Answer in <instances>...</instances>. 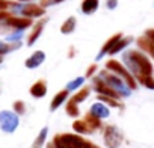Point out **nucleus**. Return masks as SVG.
<instances>
[{"label": "nucleus", "instance_id": "4", "mask_svg": "<svg viewBox=\"0 0 154 148\" xmlns=\"http://www.w3.org/2000/svg\"><path fill=\"white\" fill-rule=\"evenodd\" d=\"M98 76L115 91V92H118L121 97H130L131 95V89L127 86V83L119 77V76H116V74H113L112 71H109V69H101L100 71V74Z\"/></svg>", "mask_w": 154, "mask_h": 148}, {"label": "nucleus", "instance_id": "22", "mask_svg": "<svg viewBox=\"0 0 154 148\" xmlns=\"http://www.w3.org/2000/svg\"><path fill=\"white\" fill-rule=\"evenodd\" d=\"M65 112H66V115H68V116H71V118H77V116L80 115L79 104L74 103L71 98H69V100H66V103H65Z\"/></svg>", "mask_w": 154, "mask_h": 148}, {"label": "nucleus", "instance_id": "29", "mask_svg": "<svg viewBox=\"0 0 154 148\" xmlns=\"http://www.w3.org/2000/svg\"><path fill=\"white\" fill-rule=\"evenodd\" d=\"M97 71H98V65H97V63L89 65L88 69H86V72H85V79H92L95 74H97Z\"/></svg>", "mask_w": 154, "mask_h": 148}, {"label": "nucleus", "instance_id": "23", "mask_svg": "<svg viewBox=\"0 0 154 148\" xmlns=\"http://www.w3.org/2000/svg\"><path fill=\"white\" fill-rule=\"evenodd\" d=\"M47 134H48V127H42V128H41V131L38 133L36 139L33 140V143H32V148H42V146L45 145Z\"/></svg>", "mask_w": 154, "mask_h": 148}, {"label": "nucleus", "instance_id": "26", "mask_svg": "<svg viewBox=\"0 0 154 148\" xmlns=\"http://www.w3.org/2000/svg\"><path fill=\"white\" fill-rule=\"evenodd\" d=\"M24 36V30H14L9 35L5 36L6 42H15V41H21V38Z\"/></svg>", "mask_w": 154, "mask_h": 148}, {"label": "nucleus", "instance_id": "37", "mask_svg": "<svg viewBox=\"0 0 154 148\" xmlns=\"http://www.w3.org/2000/svg\"><path fill=\"white\" fill-rule=\"evenodd\" d=\"M2 62H3V57H2V56H0V63H2Z\"/></svg>", "mask_w": 154, "mask_h": 148}, {"label": "nucleus", "instance_id": "36", "mask_svg": "<svg viewBox=\"0 0 154 148\" xmlns=\"http://www.w3.org/2000/svg\"><path fill=\"white\" fill-rule=\"evenodd\" d=\"M45 148H56L54 145H53V142H50V143H47V146Z\"/></svg>", "mask_w": 154, "mask_h": 148}, {"label": "nucleus", "instance_id": "9", "mask_svg": "<svg viewBox=\"0 0 154 148\" xmlns=\"http://www.w3.org/2000/svg\"><path fill=\"white\" fill-rule=\"evenodd\" d=\"M47 23H48V18L41 17V18L36 20V23L32 24V30H30L27 39H26V45H27V47H32V45L39 39V36H41V33H42V30H44V27H45Z\"/></svg>", "mask_w": 154, "mask_h": 148}, {"label": "nucleus", "instance_id": "28", "mask_svg": "<svg viewBox=\"0 0 154 148\" xmlns=\"http://www.w3.org/2000/svg\"><path fill=\"white\" fill-rule=\"evenodd\" d=\"M139 85L145 86L146 89L154 91V77H152V76H145V77H142V79L139 80Z\"/></svg>", "mask_w": 154, "mask_h": 148}, {"label": "nucleus", "instance_id": "17", "mask_svg": "<svg viewBox=\"0 0 154 148\" xmlns=\"http://www.w3.org/2000/svg\"><path fill=\"white\" fill-rule=\"evenodd\" d=\"M68 97H69V92H68L66 89L59 91V92L53 97V100H51V103H50V110H51V112L57 110V109H59V107H60L63 103H66Z\"/></svg>", "mask_w": 154, "mask_h": 148}, {"label": "nucleus", "instance_id": "2", "mask_svg": "<svg viewBox=\"0 0 154 148\" xmlns=\"http://www.w3.org/2000/svg\"><path fill=\"white\" fill-rule=\"evenodd\" d=\"M9 12L12 15H18V17H27V18H41L45 17V8H42L39 3L30 2V3H21V2H12Z\"/></svg>", "mask_w": 154, "mask_h": 148}, {"label": "nucleus", "instance_id": "12", "mask_svg": "<svg viewBox=\"0 0 154 148\" xmlns=\"http://www.w3.org/2000/svg\"><path fill=\"white\" fill-rule=\"evenodd\" d=\"M136 44H137L139 50H142L145 54H148V57H151L154 60V41H151L149 38H146L143 35V36H139L136 39Z\"/></svg>", "mask_w": 154, "mask_h": 148}, {"label": "nucleus", "instance_id": "7", "mask_svg": "<svg viewBox=\"0 0 154 148\" xmlns=\"http://www.w3.org/2000/svg\"><path fill=\"white\" fill-rule=\"evenodd\" d=\"M103 139L107 148H119V145L122 143V133L118 130L116 125H106L103 131Z\"/></svg>", "mask_w": 154, "mask_h": 148}, {"label": "nucleus", "instance_id": "11", "mask_svg": "<svg viewBox=\"0 0 154 148\" xmlns=\"http://www.w3.org/2000/svg\"><path fill=\"white\" fill-rule=\"evenodd\" d=\"M122 36H124V35H122L121 32H118V33L112 35V36H110V38H109V39H107V41H106V42L103 44V47L100 48L98 54L95 56V60L98 62V60H101V59H103L104 56H107V53L110 51V48H112V47H113V45L116 44V41H119V39H121Z\"/></svg>", "mask_w": 154, "mask_h": 148}, {"label": "nucleus", "instance_id": "15", "mask_svg": "<svg viewBox=\"0 0 154 148\" xmlns=\"http://www.w3.org/2000/svg\"><path fill=\"white\" fill-rule=\"evenodd\" d=\"M100 8V0H82L80 3V12L85 15H92Z\"/></svg>", "mask_w": 154, "mask_h": 148}, {"label": "nucleus", "instance_id": "27", "mask_svg": "<svg viewBox=\"0 0 154 148\" xmlns=\"http://www.w3.org/2000/svg\"><path fill=\"white\" fill-rule=\"evenodd\" d=\"M12 110L20 116V115H24L26 113V104H24V101H21V100H17V101H14V104H12Z\"/></svg>", "mask_w": 154, "mask_h": 148}, {"label": "nucleus", "instance_id": "8", "mask_svg": "<svg viewBox=\"0 0 154 148\" xmlns=\"http://www.w3.org/2000/svg\"><path fill=\"white\" fill-rule=\"evenodd\" d=\"M92 80V89L98 94V95H107V97H113V98H121V95L118 94V92H115L100 76H97V74H95V76L91 79Z\"/></svg>", "mask_w": 154, "mask_h": 148}, {"label": "nucleus", "instance_id": "20", "mask_svg": "<svg viewBox=\"0 0 154 148\" xmlns=\"http://www.w3.org/2000/svg\"><path fill=\"white\" fill-rule=\"evenodd\" d=\"M89 95H91V88H89V86H85V88H80V91H75V94H72L71 100H72L74 103H77V104H80V103H83Z\"/></svg>", "mask_w": 154, "mask_h": 148}, {"label": "nucleus", "instance_id": "33", "mask_svg": "<svg viewBox=\"0 0 154 148\" xmlns=\"http://www.w3.org/2000/svg\"><path fill=\"white\" fill-rule=\"evenodd\" d=\"M143 35H145L146 38H149L151 41H154V29H146Z\"/></svg>", "mask_w": 154, "mask_h": 148}, {"label": "nucleus", "instance_id": "35", "mask_svg": "<svg viewBox=\"0 0 154 148\" xmlns=\"http://www.w3.org/2000/svg\"><path fill=\"white\" fill-rule=\"evenodd\" d=\"M17 2H21V3H30V2H36V0H17Z\"/></svg>", "mask_w": 154, "mask_h": 148}, {"label": "nucleus", "instance_id": "34", "mask_svg": "<svg viewBox=\"0 0 154 148\" xmlns=\"http://www.w3.org/2000/svg\"><path fill=\"white\" fill-rule=\"evenodd\" d=\"M85 148H100V146H98V145H95V143H92V142H89V140H88V143H86V146H85Z\"/></svg>", "mask_w": 154, "mask_h": 148}, {"label": "nucleus", "instance_id": "16", "mask_svg": "<svg viewBox=\"0 0 154 148\" xmlns=\"http://www.w3.org/2000/svg\"><path fill=\"white\" fill-rule=\"evenodd\" d=\"M131 42H133V36H122L119 41H116V44L110 48V51H109L107 54H109V56H115V54L124 51Z\"/></svg>", "mask_w": 154, "mask_h": 148}, {"label": "nucleus", "instance_id": "1", "mask_svg": "<svg viewBox=\"0 0 154 148\" xmlns=\"http://www.w3.org/2000/svg\"><path fill=\"white\" fill-rule=\"evenodd\" d=\"M121 62L133 74V77L136 79L137 83L142 77L152 76V72H154V66H152L151 59L148 57V54H145L139 48L124 50L122 56H121Z\"/></svg>", "mask_w": 154, "mask_h": 148}, {"label": "nucleus", "instance_id": "13", "mask_svg": "<svg viewBox=\"0 0 154 148\" xmlns=\"http://www.w3.org/2000/svg\"><path fill=\"white\" fill-rule=\"evenodd\" d=\"M89 113H92L94 116L100 118V119H104V118H109L110 116V109L109 106H106L104 103L101 101H95L92 103L91 109H89Z\"/></svg>", "mask_w": 154, "mask_h": 148}, {"label": "nucleus", "instance_id": "5", "mask_svg": "<svg viewBox=\"0 0 154 148\" xmlns=\"http://www.w3.org/2000/svg\"><path fill=\"white\" fill-rule=\"evenodd\" d=\"M88 143L82 134H72V133H60L53 137V145L56 148H85Z\"/></svg>", "mask_w": 154, "mask_h": 148}, {"label": "nucleus", "instance_id": "3", "mask_svg": "<svg viewBox=\"0 0 154 148\" xmlns=\"http://www.w3.org/2000/svg\"><path fill=\"white\" fill-rule=\"evenodd\" d=\"M106 69H109V71H112L113 74H116V76H119L125 83H127V86L131 89V91H134V89H137V82H136V79L133 77V74L124 66V63L121 62V60H116V59H109L107 62H106Z\"/></svg>", "mask_w": 154, "mask_h": 148}, {"label": "nucleus", "instance_id": "30", "mask_svg": "<svg viewBox=\"0 0 154 148\" xmlns=\"http://www.w3.org/2000/svg\"><path fill=\"white\" fill-rule=\"evenodd\" d=\"M62 2H65V0H39V5L42 6V8H48V6H53V5H59V3H62Z\"/></svg>", "mask_w": 154, "mask_h": 148}, {"label": "nucleus", "instance_id": "18", "mask_svg": "<svg viewBox=\"0 0 154 148\" xmlns=\"http://www.w3.org/2000/svg\"><path fill=\"white\" fill-rule=\"evenodd\" d=\"M75 27H77V18L74 15H71L60 24V33L62 35H71V33H74Z\"/></svg>", "mask_w": 154, "mask_h": 148}, {"label": "nucleus", "instance_id": "19", "mask_svg": "<svg viewBox=\"0 0 154 148\" xmlns=\"http://www.w3.org/2000/svg\"><path fill=\"white\" fill-rule=\"evenodd\" d=\"M83 121H85V122H86V125L89 127L91 133H94V131H97V130H100V128L103 127L101 119H100V118H97V116H94V115H92V113H89V112L85 115Z\"/></svg>", "mask_w": 154, "mask_h": 148}, {"label": "nucleus", "instance_id": "14", "mask_svg": "<svg viewBox=\"0 0 154 148\" xmlns=\"http://www.w3.org/2000/svg\"><path fill=\"white\" fill-rule=\"evenodd\" d=\"M47 91H48V88H47L45 80H36L29 89V92L33 98H44L47 95Z\"/></svg>", "mask_w": 154, "mask_h": 148}, {"label": "nucleus", "instance_id": "21", "mask_svg": "<svg viewBox=\"0 0 154 148\" xmlns=\"http://www.w3.org/2000/svg\"><path fill=\"white\" fill-rule=\"evenodd\" d=\"M85 82H86V79H85V76H79V77H75V79H72V80H69L68 83H66V86H65V89L68 91V92H72V91H77V89H80L83 85H85Z\"/></svg>", "mask_w": 154, "mask_h": 148}, {"label": "nucleus", "instance_id": "24", "mask_svg": "<svg viewBox=\"0 0 154 148\" xmlns=\"http://www.w3.org/2000/svg\"><path fill=\"white\" fill-rule=\"evenodd\" d=\"M72 130L77 133V134H91V130L89 127L86 125V122L83 119H77L72 122Z\"/></svg>", "mask_w": 154, "mask_h": 148}, {"label": "nucleus", "instance_id": "10", "mask_svg": "<svg viewBox=\"0 0 154 148\" xmlns=\"http://www.w3.org/2000/svg\"><path fill=\"white\" fill-rule=\"evenodd\" d=\"M44 62H45V53L42 50H36L24 60V66L27 69H35V68L41 66Z\"/></svg>", "mask_w": 154, "mask_h": 148}, {"label": "nucleus", "instance_id": "25", "mask_svg": "<svg viewBox=\"0 0 154 148\" xmlns=\"http://www.w3.org/2000/svg\"><path fill=\"white\" fill-rule=\"evenodd\" d=\"M98 101L104 103V104H106V106H109V107H116V109H121V107H122V103H121L118 98H113V97L98 95Z\"/></svg>", "mask_w": 154, "mask_h": 148}, {"label": "nucleus", "instance_id": "31", "mask_svg": "<svg viewBox=\"0 0 154 148\" xmlns=\"http://www.w3.org/2000/svg\"><path fill=\"white\" fill-rule=\"evenodd\" d=\"M12 0H0V11H9Z\"/></svg>", "mask_w": 154, "mask_h": 148}, {"label": "nucleus", "instance_id": "6", "mask_svg": "<svg viewBox=\"0 0 154 148\" xmlns=\"http://www.w3.org/2000/svg\"><path fill=\"white\" fill-rule=\"evenodd\" d=\"M20 116L14 110H0V128L5 133H14L18 128Z\"/></svg>", "mask_w": 154, "mask_h": 148}, {"label": "nucleus", "instance_id": "32", "mask_svg": "<svg viewBox=\"0 0 154 148\" xmlns=\"http://www.w3.org/2000/svg\"><path fill=\"white\" fill-rule=\"evenodd\" d=\"M116 6H118V0H106V8L107 9L113 11V9H116Z\"/></svg>", "mask_w": 154, "mask_h": 148}]
</instances>
